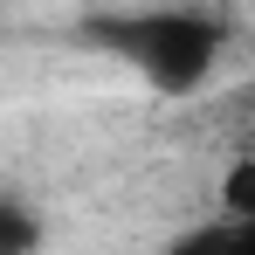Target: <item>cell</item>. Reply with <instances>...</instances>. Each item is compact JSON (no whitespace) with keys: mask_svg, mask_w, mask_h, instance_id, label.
<instances>
[{"mask_svg":"<svg viewBox=\"0 0 255 255\" xmlns=\"http://www.w3.org/2000/svg\"><path fill=\"white\" fill-rule=\"evenodd\" d=\"M90 42L118 55L152 97H200L221 69L228 21L193 7V0H159V7H118L90 21Z\"/></svg>","mask_w":255,"mask_h":255,"instance_id":"1","label":"cell"},{"mask_svg":"<svg viewBox=\"0 0 255 255\" xmlns=\"http://www.w3.org/2000/svg\"><path fill=\"white\" fill-rule=\"evenodd\" d=\"M159 255H255V214H207L186 235H172Z\"/></svg>","mask_w":255,"mask_h":255,"instance_id":"2","label":"cell"},{"mask_svg":"<svg viewBox=\"0 0 255 255\" xmlns=\"http://www.w3.org/2000/svg\"><path fill=\"white\" fill-rule=\"evenodd\" d=\"M42 242H48L42 207L0 186V255H42Z\"/></svg>","mask_w":255,"mask_h":255,"instance_id":"3","label":"cell"},{"mask_svg":"<svg viewBox=\"0 0 255 255\" xmlns=\"http://www.w3.org/2000/svg\"><path fill=\"white\" fill-rule=\"evenodd\" d=\"M214 214H255V152L242 145L214 179Z\"/></svg>","mask_w":255,"mask_h":255,"instance_id":"4","label":"cell"}]
</instances>
